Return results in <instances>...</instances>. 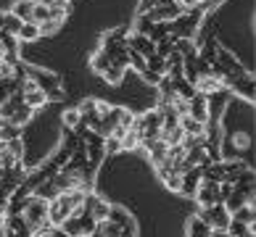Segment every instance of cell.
Segmentation results:
<instances>
[{
    "instance_id": "cell-1",
    "label": "cell",
    "mask_w": 256,
    "mask_h": 237,
    "mask_svg": "<svg viewBox=\"0 0 256 237\" xmlns=\"http://www.w3.org/2000/svg\"><path fill=\"white\" fill-rule=\"evenodd\" d=\"M69 214H72V203L66 198V193H58L53 201H48V222L53 227H61L64 219H69Z\"/></svg>"
},
{
    "instance_id": "cell-2",
    "label": "cell",
    "mask_w": 256,
    "mask_h": 237,
    "mask_svg": "<svg viewBox=\"0 0 256 237\" xmlns=\"http://www.w3.org/2000/svg\"><path fill=\"white\" fill-rule=\"evenodd\" d=\"M196 201H198V206L201 208H206V206H214V203H222L220 201V182H208V179H201L198 182V187H196Z\"/></svg>"
},
{
    "instance_id": "cell-3",
    "label": "cell",
    "mask_w": 256,
    "mask_h": 237,
    "mask_svg": "<svg viewBox=\"0 0 256 237\" xmlns=\"http://www.w3.org/2000/svg\"><path fill=\"white\" fill-rule=\"evenodd\" d=\"M188 116H193L198 121L208 124V95L204 92H196L190 100H188Z\"/></svg>"
},
{
    "instance_id": "cell-4",
    "label": "cell",
    "mask_w": 256,
    "mask_h": 237,
    "mask_svg": "<svg viewBox=\"0 0 256 237\" xmlns=\"http://www.w3.org/2000/svg\"><path fill=\"white\" fill-rule=\"evenodd\" d=\"M216 61L222 63V69H224V74H246V66L235 58V55L230 53V50H224V47L220 45L216 47Z\"/></svg>"
},
{
    "instance_id": "cell-5",
    "label": "cell",
    "mask_w": 256,
    "mask_h": 237,
    "mask_svg": "<svg viewBox=\"0 0 256 237\" xmlns=\"http://www.w3.org/2000/svg\"><path fill=\"white\" fill-rule=\"evenodd\" d=\"M127 47L138 50L140 55H143V58H150V55L156 53V42L148 40L146 34H132V37H127Z\"/></svg>"
},
{
    "instance_id": "cell-6",
    "label": "cell",
    "mask_w": 256,
    "mask_h": 237,
    "mask_svg": "<svg viewBox=\"0 0 256 237\" xmlns=\"http://www.w3.org/2000/svg\"><path fill=\"white\" fill-rule=\"evenodd\" d=\"M198 182H201V166L188 169V172L182 174V187H180V195L193 198V195H196V187H198Z\"/></svg>"
},
{
    "instance_id": "cell-7",
    "label": "cell",
    "mask_w": 256,
    "mask_h": 237,
    "mask_svg": "<svg viewBox=\"0 0 256 237\" xmlns=\"http://www.w3.org/2000/svg\"><path fill=\"white\" fill-rule=\"evenodd\" d=\"M88 206H90V216L96 222H106L108 219V211H111V206L103 201V198H98V195H92V193H88Z\"/></svg>"
},
{
    "instance_id": "cell-8",
    "label": "cell",
    "mask_w": 256,
    "mask_h": 237,
    "mask_svg": "<svg viewBox=\"0 0 256 237\" xmlns=\"http://www.w3.org/2000/svg\"><path fill=\"white\" fill-rule=\"evenodd\" d=\"M174 53H180L182 58H196L198 42L193 40V37H177L174 40Z\"/></svg>"
},
{
    "instance_id": "cell-9",
    "label": "cell",
    "mask_w": 256,
    "mask_h": 237,
    "mask_svg": "<svg viewBox=\"0 0 256 237\" xmlns=\"http://www.w3.org/2000/svg\"><path fill=\"white\" fill-rule=\"evenodd\" d=\"M193 84H196V90H198V92H204V95H214V92H220V90H222V82H220V79H214V77H208V74L198 77Z\"/></svg>"
},
{
    "instance_id": "cell-10",
    "label": "cell",
    "mask_w": 256,
    "mask_h": 237,
    "mask_svg": "<svg viewBox=\"0 0 256 237\" xmlns=\"http://www.w3.org/2000/svg\"><path fill=\"white\" fill-rule=\"evenodd\" d=\"M32 113H34V111H32L30 106H26V103H22V106H16V108H14V113L8 116V124H14V127H24L26 121L32 119Z\"/></svg>"
},
{
    "instance_id": "cell-11",
    "label": "cell",
    "mask_w": 256,
    "mask_h": 237,
    "mask_svg": "<svg viewBox=\"0 0 256 237\" xmlns=\"http://www.w3.org/2000/svg\"><path fill=\"white\" fill-rule=\"evenodd\" d=\"M22 18H16L11 11H0V29L3 32H11V34H18V29H22Z\"/></svg>"
},
{
    "instance_id": "cell-12",
    "label": "cell",
    "mask_w": 256,
    "mask_h": 237,
    "mask_svg": "<svg viewBox=\"0 0 256 237\" xmlns=\"http://www.w3.org/2000/svg\"><path fill=\"white\" fill-rule=\"evenodd\" d=\"M34 3H37V0H16V3L11 5V13H14L16 18H22V21H30Z\"/></svg>"
},
{
    "instance_id": "cell-13",
    "label": "cell",
    "mask_w": 256,
    "mask_h": 237,
    "mask_svg": "<svg viewBox=\"0 0 256 237\" xmlns=\"http://www.w3.org/2000/svg\"><path fill=\"white\" fill-rule=\"evenodd\" d=\"M212 227L204 224L198 216H190V222H188V237H212Z\"/></svg>"
},
{
    "instance_id": "cell-14",
    "label": "cell",
    "mask_w": 256,
    "mask_h": 237,
    "mask_svg": "<svg viewBox=\"0 0 256 237\" xmlns=\"http://www.w3.org/2000/svg\"><path fill=\"white\" fill-rule=\"evenodd\" d=\"M172 84H174V92H177V98H182V100H190L193 95L198 92V90H196V84H193V82H188L185 77L172 79Z\"/></svg>"
},
{
    "instance_id": "cell-15",
    "label": "cell",
    "mask_w": 256,
    "mask_h": 237,
    "mask_svg": "<svg viewBox=\"0 0 256 237\" xmlns=\"http://www.w3.org/2000/svg\"><path fill=\"white\" fill-rule=\"evenodd\" d=\"M166 148H169V145H166L164 140H154V142H150V145L146 148V150H148V156H150V164H154V166L161 164V161L166 158Z\"/></svg>"
},
{
    "instance_id": "cell-16",
    "label": "cell",
    "mask_w": 256,
    "mask_h": 237,
    "mask_svg": "<svg viewBox=\"0 0 256 237\" xmlns=\"http://www.w3.org/2000/svg\"><path fill=\"white\" fill-rule=\"evenodd\" d=\"M16 37L22 42H37V40H40V26H37L34 21H24Z\"/></svg>"
},
{
    "instance_id": "cell-17",
    "label": "cell",
    "mask_w": 256,
    "mask_h": 237,
    "mask_svg": "<svg viewBox=\"0 0 256 237\" xmlns=\"http://www.w3.org/2000/svg\"><path fill=\"white\" fill-rule=\"evenodd\" d=\"M24 103L30 106L32 111H40L42 106H48V95L42 90H32V92H24Z\"/></svg>"
},
{
    "instance_id": "cell-18",
    "label": "cell",
    "mask_w": 256,
    "mask_h": 237,
    "mask_svg": "<svg viewBox=\"0 0 256 237\" xmlns=\"http://www.w3.org/2000/svg\"><path fill=\"white\" fill-rule=\"evenodd\" d=\"M180 127L185 129V135H204V129H206L204 121L188 116V113H185V116H180Z\"/></svg>"
},
{
    "instance_id": "cell-19",
    "label": "cell",
    "mask_w": 256,
    "mask_h": 237,
    "mask_svg": "<svg viewBox=\"0 0 256 237\" xmlns=\"http://www.w3.org/2000/svg\"><path fill=\"white\" fill-rule=\"evenodd\" d=\"M122 42H127V29L124 26H116V29L103 34V47H114V45H122Z\"/></svg>"
},
{
    "instance_id": "cell-20",
    "label": "cell",
    "mask_w": 256,
    "mask_h": 237,
    "mask_svg": "<svg viewBox=\"0 0 256 237\" xmlns=\"http://www.w3.org/2000/svg\"><path fill=\"white\" fill-rule=\"evenodd\" d=\"M72 13V5L69 3H50L48 5V18H53V21H66V16Z\"/></svg>"
},
{
    "instance_id": "cell-21",
    "label": "cell",
    "mask_w": 256,
    "mask_h": 237,
    "mask_svg": "<svg viewBox=\"0 0 256 237\" xmlns=\"http://www.w3.org/2000/svg\"><path fill=\"white\" fill-rule=\"evenodd\" d=\"M256 230V224H243V222H235V219H230V224H227V230H224V235L227 237H246L248 232H254Z\"/></svg>"
},
{
    "instance_id": "cell-22",
    "label": "cell",
    "mask_w": 256,
    "mask_h": 237,
    "mask_svg": "<svg viewBox=\"0 0 256 237\" xmlns=\"http://www.w3.org/2000/svg\"><path fill=\"white\" fill-rule=\"evenodd\" d=\"M140 119H143V132L146 129H161V111L158 108H150L146 113H140Z\"/></svg>"
},
{
    "instance_id": "cell-23",
    "label": "cell",
    "mask_w": 256,
    "mask_h": 237,
    "mask_svg": "<svg viewBox=\"0 0 256 237\" xmlns=\"http://www.w3.org/2000/svg\"><path fill=\"white\" fill-rule=\"evenodd\" d=\"M230 219H235V222H243V224H254V206L251 203H243L240 208H235V211L230 214Z\"/></svg>"
},
{
    "instance_id": "cell-24",
    "label": "cell",
    "mask_w": 256,
    "mask_h": 237,
    "mask_svg": "<svg viewBox=\"0 0 256 237\" xmlns=\"http://www.w3.org/2000/svg\"><path fill=\"white\" fill-rule=\"evenodd\" d=\"M103 79H106L108 84H122V79H124V69L116 63H108V69L103 71Z\"/></svg>"
},
{
    "instance_id": "cell-25",
    "label": "cell",
    "mask_w": 256,
    "mask_h": 237,
    "mask_svg": "<svg viewBox=\"0 0 256 237\" xmlns=\"http://www.w3.org/2000/svg\"><path fill=\"white\" fill-rule=\"evenodd\" d=\"M146 69L148 71H156L158 74V77H161V74H166V58H161V55H150V58H146Z\"/></svg>"
},
{
    "instance_id": "cell-26",
    "label": "cell",
    "mask_w": 256,
    "mask_h": 237,
    "mask_svg": "<svg viewBox=\"0 0 256 237\" xmlns=\"http://www.w3.org/2000/svg\"><path fill=\"white\" fill-rule=\"evenodd\" d=\"M182 137H185V129L182 127H174V129H169V132H161V140L166 142V145H180L182 142Z\"/></svg>"
},
{
    "instance_id": "cell-27",
    "label": "cell",
    "mask_w": 256,
    "mask_h": 237,
    "mask_svg": "<svg viewBox=\"0 0 256 237\" xmlns=\"http://www.w3.org/2000/svg\"><path fill=\"white\" fill-rule=\"evenodd\" d=\"M174 40H177L174 34H166L164 40H158V42H156V55H161V58H166V55L174 50Z\"/></svg>"
},
{
    "instance_id": "cell-28",
    "label": "cell",
    "mask_w": 256,
    "mask_h": 237,
    "mask_svg": "<svg viewBox=\"0 0 256 237\" xmlns=\"http://www.w3.org/2000/svg\"><path fill=\"white\" fill-rule=\"evenodd\" d=\"M108 63H111V58H108V55L103 53V50H98V53H96V55H92V58H90V66H92V71H98V74H103V71H106V69H108Z\"/></svg>"
},
{
    "instance_id": "cell-29",
    "label": "cell",
    "mask_w": 256,
    "mask_h": 237,
    "mask_svg": "<svg viewBox=\"0 0 256 237\" xmlns=\"http://www.w3.org/2000/svg\"><path fill=\"white\" fill-rule=\"evenodd\" d=\"M3 148L11 153L14 158H24V142H22V137H14V140H6L3 142Z\"/></svg>"
},
{
    "instance_id": "cell-30",
    "label": "cell",
    "mask_w": 256,
    "mask_h": 237,
    "mask_svg": "<svg viewBox=\"0 0 256 237\" xmlns=\"http://www.w3.org/2000/svg\"><path fill=\"white\" fill-rule=\"evenodd\" d=\"M150 26H154V21H150V18H148L146 13H138V18H135V26H132V29H135V34H146V37H148Z\"/></svg>"
},
{
    "instance_id": "cell-31",
    "label": "cell",
    "mask_w": 256,
    "mask_h": 237,
    "mask_svg": "<svg viewBox=\"0 0 256 237\" xmlns=\"http://www.w3.org/2000/svg\"><path fill=\"white\" fill-rule=\"evenodd\" d=\"M61 124L66 129H74V127H80V111L77 108H69V111H64V116H61Z\"/></svg>"
},
{
    "instance_id": "cell-32",
    "label": "cell",
    "mask_w": 256,
    "mask_h": 237,
    "mask_svg": "<svg viewBox=\"0 0 256 237\" xmlns=\"http://www.w3.org/2000/svg\"><path fill=\"white\" fill-rule=\"evenodd\" d=\"M103 153H106V156H119L122 153V140L108 135L106 140H103Z\"/></svg>"
},
{
    "instance_id": "cell-33",
    "label": "cell",
    "mask_w": 256,
    "mask_h": 237,
    "mask_svg": "<svg viewBox=\"0 0 256 237\" xmlns=\"http://www.w3.org/2000/svg\"><path fill=\"white\" fill-rule=\"evenodd\" d=\"M164 185H166L169 193L180 195V187H182V174H180V172H172V174H169V177L164 179Z\"/></svg>"
},
{
    "instance_id": "cell-34",
    "label": "cell",
    "mask_w": 256,
    "mask_h": 237,
    "mask_svg": "<svg viewBox=\"0 0 256 237\" xmlns=\"http://www.w3.org/2000/svg\"><path fill=\"white\" fill-rule=\"evenodd\" d=\"M0 47H3V50H16V47H18V37L0 29Z\"/></svg>"
},
{
    "instance_id": "cell-35",
    "label": "cell",
    "mask_w": 256,
    "mask_h": 237,
    "mask_svg": "<svg viewBox=\"0 0 256 237\" xmlns=\"http://www.w3.org/2000/svg\"><path fill=\"white\" fill-rule=\"evenodd\" d=\"M222 203H224V208H227V211H230V214H232V211H235V208H240V206L246 203V198H243V195L238 193V190H232V195H230V198H224V201H222Z\"/></svg>"
},
{
    "instance_id": "cell-36",
    "label": "cell",
    "mask_w": 256,
    "mask_h": 237,
    "mask_svg": "<svg viewBox=\"0 0 256 237\" xmlns=\"http://www.w3.org/2000/svg\"><path fill=\"white\" fill-rule=\"evenodd\" d=\"M40 26V37H50V34H56L61 29V21H53V18H45L42 24H37Z\"/></svg>"
},
{
    "instance_id": "cell-37",
    "label": "cell",
    "mask_w": 256,
    "mask_h": 237,
    "mask_svg": "<svg viewBox=\"0 0 256 237\" xmlns=\"http://www.w3.org/2000/svg\"><path fill=\"white\" fill-rule=\"evenodd\" d=\"M45 18H48V5L37 0V3H34V8H32V18H30V21H34V24H42Z\"/></svg>"
},
{
    "instance_id": "cell-38",
    "label": "cell",
    "mask_w": 256,
    "mask_h": 237,
    "mask_svg": "<svg viewBox=\"0 0 256 237\" xmlns=\"http://www.w3.org/2000/svg\"><path fill=\"white\" fill-rule=\"evenodd\" d=\"M108 219H111L114 224H119V227H122V224H127V222H130V214L124 211V208H114V206H111Z\"/></svg>"
},
{
    "instance_id": "cell-39",
    "label": "cell",
    "mask_w": 256,
    "mask_h": 237,
    "mask_svg": "<svg viewBox=\"0 0 256 237\" xmlns=\"http://www.w3.org/2000/svg\"><path fill=\"white\" fill-rule=\"evenodd\" d=\"M127 53H130V66H132V69L143 71L146 69V58H143V55H140L138 50H132V47H127Z\"/></svg>"
},
{
    "instance_id": "cell-40",
    "label": "cell",
    "mask_w": 256,
    "mask_h": 237,
    "mask_svg": "<svg viewBox=\"0 0 256 237\" xmlns=\"http://www.w3.org/2000/svg\"><path fill=\"white\" fill-rule=\"evenodd\" d=\"M232 145L238 150H248L251 148V137L246 135V132H238V135H232Z\"/></svg>"
},
{
    "instance_id": "cell-41",
    "label": "cell",
    "mask_w": 256,
    "mask_h": 237,
    "mask_svg": "<svg viewBox=\"0 0 256 237\" xmlns=\"http://www.w3.org/2000/svg\"><path fill=\"white\" fill-rule=\"evenodd\" d=\"M77 111H80V113H96V98H84V100L80 103Z\"/></svg>"
},
{
    "instance_id": "cell-42",
    "label": "cell",
    "mask_w": 256,
    "mask_h": 237,
    "mask_svg": "<svg viewBox=\"0 0 256 237\" xmlns=\"http://www.w3.org/2000/svg\"><path fill=\"white\" fill-rule=\"evenodd\" d=\"M156 8V0H140V5H138V13H150Z\"/></svg>"
},
{
    "instance_id": "cell-43",
    "label": "cell",
    "mask_w": 256,
    "mask_h": 237,
    "mask_svg": "<svg viewBox=\"0 0 256 237\" xmlns=\"http://www.w3.org/2000/svg\"><path fill=\"white\" fill-rule=\"evenodd\" d=\"M232 190H235V187H232L230 182H220V201L230 198V195H232Z\"/></svg>"
},
{
    "instance_id": "cell-44",
    "label": "cell",
    "mask_w": 256,
    "mask_h": 237,
    "mask_svg": "<svg viewBox=\"0 0 256 237\" xmlns=\"http://www.w3.org/2000/svg\"><path fill=\"white\" fill-rule=\"evenodd\" d=\"M140 74H143V79H148L150 84H156V82H158L161 77H164V74H161V77H158L156 71H148V69H143V71H140Z\"/></svg>"
},
{
    "instance_id": "cell-45",
    "label": "cell",
    "mask_w": 256,
    "mask_h": 237,
    "mask_svg": "<svg viewBox=\"0 0 256 237\" xmlns=\"http://www.w3.org/2000/svg\"><path fill=\"white\" fill-rule=\"evenodd\" d=\"M6 211H8V193L0 190V214H6Z\"/></svg>"
},
{
    "instance_id": "cell-46",
    "label": "cell",
    "mask_w": 256,
    "mask_h": 237,
    "mask_svg": "<svg viewBox=\"0 0 256 237\" xmlns=\"http://www.w3.org/2000/svg\"><path fill=\"white\" fill-rule=\"evenodd\" d=\"M30 237H53V235H50V232H32Z\"/></svg>"
},
{
    "instance_id": "cell-47",
    "label": "cell",
    "mask_w": 256,
    "mask_h": 237,
    "mask_svg": "<svg viewBox=\"0 0 256 237\" xmlns=\"http://www.w3.org/2000/svg\"><path fill=\"white\" fill-rule=\"evenodd\" d=\"M40 3H45V5H50V3H69V0H40Z\"/></svg>"
},
{
    "instance_id": "cell-48",
    "label": "cell",
    "mask_w": 256,
    "mask_h": 237,
    "mask_svg": "<svg viewBox=\"0 0 256 237\" xmlns=\"http://www.w3.org/2000/svg\"><path fill=\"white\" fill-rule=\"evenodd\" d=\"M3 222H6V214H0V230H3Z\"/></svg>"
},
{
    "instance_id": "cell-49",
    "label": "cell",
    "mask_w": 256,
    "mask_h": 237,
    "mask_svg": "<svg viewBox=\"0 0 256 237\" xmlns=\"http://www.w3.org/2000/svg\"><path fill=\"white\" fill-rule=\"evenodd\" d=\"M3 174H6V169H3V166H0V179H3Z\"/></svg>"
},
{
    "instance_id": "cell-50",
    "label": "cell",
    "mask_w": 256,
    "mask_h": 237,
    "mask_svg": "<svg viewBox=\"0 0 256 237\" xmlns=\"http://www.w3.org/2000/svg\"><path fill=\"white\" fill-rule=\"evenodd\" d=\"M246 237H256V235H254V232H248V235H246Z\"/></svg>"
}]
</instances>
